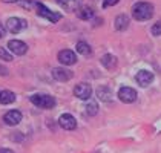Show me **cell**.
Instances as JSON below:
<instances>
[{"label": "cell", "mask_w": 161, "mask_h": 153, "mask_svg": "<svg viewBox=\"0 0 161 153\" xmlns=\"http://www.w3.org/2000/svg\"><path fill=\"white\" fill-rule=\"evenodd\" d=\"M132 15L138 22L149 20L153 15V5L149 3V2H138L132 6Z\"/></svg>", "instance_id": "obj_1"}, {"label": "cell", "mask_w": 161, "mask_h": 153, "mask_svg": "<svg viewBox=\"0 0 161 153\" xmlns=\"http://www.w3.org/2000/svg\"><path fill=\"white\" fill-rule=\"evenodd\" d=\"M29 101L32 103L34 106L42 107V109H52L55 106V98L46 95V93H36V95H31Z\"/></svg>", "instance_id": "obj_2"}, {"label": "cell", "mask_w": 161, "mask_h": 153, "mask_svg": "<svg viewBox=\"0 0 161 153\" xmlns=\"http://www.w3.org/2000/svg\"><path fill=\"white\" fill-rule=\"evenodd\" d=\"M37 15H40L42 18H46V20L51 22V23H57V22H60V20H62V14L60 13H54V11L48 9V8H46V6H43V5H38L37 6Z\"/></svg>", "instance_id": "obj_3"}, {"label": "cell", "mask_w": 161, "mask_h": 153, "mask_svg": "<svg viewBox=\"0 0 161 153\" xmlns=\"http://www.w3.org/2000/svg\"><path fill=\"white\" fill-rule=\"evenodd\" d=\"M28 23H26L25 18H19V17H11V18H8V22H6V29L9 31V32H13V34H17V32H20L22 29H25Z\"/></svg>", "instance_id": "obj_4"}, {"label": "cell", "mask_w": 161, "mask_h": 153, "mask_svg": "<svg viewBox=\"0 0 161 153\" xmlns=\"http://www.w3.org/2000/svg\"><path fill=\"white\" fill-rule=\"evenodd\" d=\"M74 95L80 100H89L92 95V87L87 83H78L74 87Z\"/></svg>", "instance_id": "obj_5"}, {"label": "cell", "mask_w": 161, "mask_h": 153, "mask_svg": "<svg viewBox=\"0 0 161 153\" xmlns=\"http://www.w3.org/2000/svg\"><path fill=\"white\" fill-rule=\"evenodd\" d=\"M8 49L15 55H25L28 52V46L22 40H9L8 41Z\"/></svg>", "instance_id": "obj_6"}, {"label": "cell", "mask_w": 161, "mask_h": 153, "mask_svg": "<svg viewBox=\"0 0 161 153\" xmlns=\"http://www.w3.org/2000/svg\"><path fill=\"white\" fill-rule=\"evenodd\" d=\"M58 61L64 66H71V64L77 63V55L71 49H63V51L58 52Z\"/></svg>", "instance_id": "obj_7"}, {"label": "cell", "mask_w": 161, "mask_h": 153, "mask_svg": "<svg viewBox=\"0 0 161 153\" xmlns=\"http://www.w3.org/2000/svg\"><path fill=\"white\" fill-rule=\"evenodd\" d=\"M136 95H138L136 90L132 87H127V86H124L118 90V98L123 103H134L136 100Z\"/></svg>", "instance_id": "obj_8"}, {"label": "cell", "mask_w": 161, "mask_h": 153, "mask_svg": "<svg viewBox=\"0 0 161 153\" xmlns=\"http://www.w3.org/2000/svg\"><path fill=\"white\" fill-rule=\"evenodd\" d=\"M58 124L60 127L64 129V130H74L77 127V119L71 113H63L60 118H58Z\"/></svg>", "instance_id": "obj_9"}, {"label": "cell", "mask_w": 161, "mask_h": 153, "mask_svg": "<svg viewBox=\"0 0 161 153\" xmlns=\"http://www.w3.org/2000/svg\"><path fill=\"white\" fill-rule=\"evenodd\" d=\"M52 76L57 81H69L74 76V74H72V71H68L64 67H54L52 69Z\"/></svg>", "instance_id": "obj_10"}, {"label": "cell", "mask_w": 161, "mask_h": 153, "mask_svg": "<svg viewBox=\"0 0 161 153\" xmlns=\"http://www.w3.org/2000/svg\"><path fill=\"white\" fill-rule=\"evenodd\" d=\"M135 80H136V83H138L141 87H147L149 84L153 81V74L143 69V71H140V72L135 75Z\"/></svg>", "instance_id": "obj_11"}, {"label": "cell", "mask_w": 161, "mask_h": 153, "mask_svg": "<svg viewBox=\"0 0 161 153\" xmlns=\"http://www.w3.org/2000/svg\"><path fill=\"white\" fill-rule=\"evenodd\" d=\"M22 112L20 110H9L8 113L3 116V121L8 124V126H17L20 121H22Z\"/></svg>", "instance_id": "obj_12"}, {"label": "cell", "mask_w": 161, "mask_h": 153, "mask_svg": "<svg viewBox=\"0 0 161 153\" xmlns=\"http://www.w3.org/2000/svg\"><path fill=\"white\" fill-rule=\"evenodd\" d=\"M77 17L80 20H91L94 17V9L91 6H80L77 9Z\"/></svg>", "instance_id": "obj_13"}, {"label": "cell", "mask_w": 161, "mask_h": 153, "mask_svg": "<svg viewBox=\"0 0 161 153\" xmlns=\"http://www.w3.org/2000/svg\"><path fill=\"white\" fill-rule=\"evenodd\" d=\"M97 97H98V100H101V101L109 103L112 100V90L108 86H100L98 89H97Z\"/></svg>", "instance_id": "obj_14"}, {"label": "cell", "mask_w": 161, "mask_h": 153, "mask_svg": "<svg viewBox=\"0 0 161 153\" xmlns=\"http://www.w3.org/2000/svg\"><path fill=\"white\" fill-rule=\"evenodd\" d=\"M129 26V17L126 14H120L115 17V29L117 31H124Z\"/></svg>", "instance_id": "obj_15"}, {"label": "cell", "mask_w": 161, "mask_h": 153, "mask_svg": "<svg viewBox=\"0 0 161 153\" xmlns=\"http://www.w3.org/2000/svg\"><path fill=\"white\" fill-rule=\"evenodd\" d=\"M14 101H15V93H14L13 90H2V92H0V103H2L3 106L13 104Z\"/></svg>", "instance_id": "obj_16"}, {"label": "cell", "mask_w": 161, "mask_h": 153, "mask_svg": "<svg viewBox=\"0 0 161 153\" xmlns=\"http://www.w3.org/2000/svg\"><path fill=\"white\" fill-rule=\"evenodd\" d=\"M101 64L106 67V69H114L115 66H117V57L115 55H112V54H106V55H103L101 57Z\"/></svg>", "instance_id": "obj_17"}, {"label": "cell", "mask_w": 161, "mask_h": 153, "mask_svg": "<svg viewBox=\"0 0 161 153\" xmlns=\"http://www.w3.org/2000/svg\"><path fill=\"white\" fill-rule=\"evenodd\" d=\"M57 3L58 5H62L64 9H68V11H74V9H78L80 6V0H57Z\"/></svg>", "instance_id": "obj_18"}, {"label": "cell", "mask_w": 161, "mask_h": 153, "mask_svg": "<svg viewBox=\"0 0 161 153\" xmlns=\"http://www.w3.org/2000/svg\"><path fill=\"white\" fill-rule=\"evenodd\" d=\"M75 48H77V52L81 54V55H91V52H92L91 46L87 45L86 41H78Z\"/></svg>", "instance_id": "obj_19"}, {"label": "cell", "mask_w": 161, "mask_h": 153, "mask_svg": "<svg viewBox=\"0 0 161 153\" xmlns=\"http://www.w3.org/2000/svg\"><path fill=\"white\" fill-rule=\"evenodd\" d=\"M97 112H98V106H97V103L91 101L86 106V113L91 115V116H94V115H97Z\"/></svg>", "instance_id": "obj_20"}, {"label": "cell", "mask_w": 161, "mask_h": 153, "mask_svg": "<svg viewBox=\"0 0 161 153\" xmlns=\"http://www.w3.org/2000/svg\"><path fill=\"white\" fill-rule=\"evenodd\" d=\"M0 60H5V61H11L13 60V55L6 51L5 48H0Z\"/></svg>", "instance_id": "obj_21"}, {"label": "cell", "mask_w": 161, "mask_h": 153, "mask_svg": "<svg viewBox=\"0 0 161 153\" xmlns=\"http://www.w3.org/2000/svg\"><path fill=\"white\" fill-rule=\"evenodd\" d=\"M150 32H152V34H153L155 37H160V35H161V20H160V22H157L155 25L152 26Z\"/></svg>", "instance_id": "obj_22"}, {"label": "cell", "mask_w": 161, "mask_h": 153, "mask_svg": "<svg viewBox=\"0 0 161 153\" xmlns=\"http://www.w3.org/2000/svg\"><path fill=\"white\" fill-rule=\"evenodd\" d=\"M120 0H103V8H109V6H114L117 5Z\"/></svg>", "instance_id": "obj_23"}, {"label": "cell", "mask_w": 161, "mask_h": 153, "mask_svg": "<svg viewBox=\"0 0 161 153\" xmlns=\"http://www.w3.org/2000/svg\"><path fill=\"white\" fill-rule=\"evenodd\" d=\"M0 75H8V69L3 67V66H0Z\"/></svg>", "instance_id": "obj_24"}, {"label": "cell", "mask_w": 161, "mask_h": 153, "mask_svg": "<svg viewBox=\"0 0 161 153\" xmlns=\"http://www.w3.org/2000/svg\"><path fill=\"white\" fill-rule=\"evenodd\" d=\"M5 35V26H3V23L0 22V38Z\"/></svg>", "instance_id": "obj_25"}, {"label": "cell", "mask_w": 161, "mask_h": 153, "mask_svg": "<svg viewBox=\"0 0 161 153\" xmlns=\"http://www.w3.org/2000/svg\"><path fill=\"white\" fill-rule=\"evenodd\" d=\"M0 153H14L11 149H0Z\"/></svg>", "instance_id": "obj_26"}, {"label": "cell", "mask_w": 161, "mask_h": 153, "mask_svg": "<svg viewBox=\"0 0 161 153\" xmlns=\"http://www.w3.org/2000/svg\"><path fill=\"white\" fill-rule=\"evenodd\" d=\"M3 3H15V2H19V0H2Z\"/></svg>", "instance_id": "obj_27"}]
</instances>
